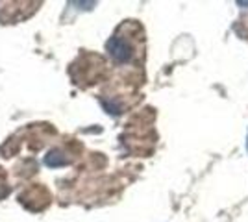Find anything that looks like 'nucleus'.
I'll return each mask as SVG.
<instances>
[{"mask_svg":"<svg viewBox=\"0 0 248 222\" xmlns=\"http://www.w3.org/2000/svg\"><path fill=\"white\" fill-rule=\"evenodd\" d=\"M106 48H108L109 56L113 58L115 61H119V63H126V61H130V59H132V56H134V48H132V44L126 41L124 37H119V35H113V37L108 41Z\"/></svg>","mask_w":248,"mask_h":222,"instance_id":"1","label":"nucleus"},{"mask_svg":"<svg viewBox=\"0 0 248 222\" xmlns=\"http://www.w3.org/2000/svg\"><path fill=\"white\" fill-rule=\"evenodd\" d=\"M69 163V159H67V156L63 154L62 150H50L46 156H45V165L46 167H50V169H58V167H65Z\"/></svg>","mask_w":248,"mask_h":222,"instance_id":"2","label":"nucleus"},{"mask_svg":"<svg viewBox=\"0 0 248 222\" xmlns=\"http://www.w3.org/2000/svg\"><path fill=\"white\" fill-rule=\"evenodd\" d=\"M102 106L111 113V115H119L121 113V106L115 104V102H109V100H102Z\"/></svg>","mask_w":248,"mask_h":222,"instance_id":"3","label":"nucleus"}]
</instances>
